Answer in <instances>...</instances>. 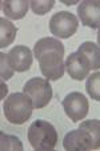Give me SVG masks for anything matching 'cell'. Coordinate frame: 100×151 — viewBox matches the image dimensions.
I'll list each match as a JSON object with an SVG mask.
<instances>
[{
  "label": "cell",
  "mask_w": 100,
  "mask_h": 151,
  "mask_svg": "<svg viewBox=\"0 0 100 151\" xmlns=\"http://www.w3.org/2000/svg\"><path fill=\"white\" fill-rule=\"evenodd\" d=\"M34 55L39 60L41 74L48 80H57L64 75V46L55 37H43L36 42Z\"/></svg>",
  "instance_id": "6da1fadb"
},
{
  "label": "cell",
  "mask_w": 100,
  "mask_h": 151,
  "mask_svg": "<svg viewBox=\"0 0 100 151\" xmlns=\"http://www.w3.org/2000/svg\"><path fill=\"white\" fill-rule=\"evenodd\" d=\"M34 110L32 99L26 94L14 92L3 103L4 116L9 123L23 124L29 119Z\"/></svg>",
  "instance_id": "7a4b0ae2"
},
{
  "label": "cell",
  "mask_w": 100,
  "mask_h": 151,
  "mask_svg": "<svg viewBox=\"0 0 100 151\" xmlns=\"http://www.w3.org/2000/svg\"><path fill=\"white\" fill-rule=\"evenodd\" d=\"M28 140L36 151H49L57 143V132L49 122L39 119L29 126Z\"/></svg>",
  "instance_id": "3957f363"
},
{
  "label": "cell",
  "mask_w": 100,
  "mask_h": 151,
  "mask_svg": "<svg viewBox=\"0 0 100 151\" xmlns=\"http://www.w3.org/2000/svg\"><path fill=\"white\" fill-rule=\"evenodd\" d=\"M23 91L32 99L34 109H43L51 102L52 87L46 78H32L24 84Z\"/></svg>",
  "instance_id": "277c9868"
},
{
  "label": "cell",
  "mask_w": 100,
  "mask_h": 151,
  "mask_svg": "<svg viewBox=\"0 0 100 151\" xmlns=\"http://www.w3.org/2000/svg\"><path fill=\"white\" fill-rule=\"evenodd\" d=\"M79 22L74 14L68 11H60L52 15L49 19V31L55 36L61 39H68L77 31Z\"/></svg>",
  "instance_id": "5b68a950"
},
{
  "label": "cell",
  "mask_w": 100,
  "mask_h": 151,
  "mask_svg": "<svg viewBox=\"0 0 100 151\" xmlns=\"http://www.w3.org/2000/svg\"><path fill=\"white\" fill-rule=\"evenodd\" d=\"M63 109L72 122H79L88 114V100L81 92H69L63 99Z\"/></svg>",
  "instance_id": "8992f818"
},
{
  "label": "cell",
  "mask_w": 100,
  "mask_h": 151,
  "mask_svg": "<svg viewBox=\"0 0 100 151\" xmlns=\"http://www.w3.org/2000/svg\"><path fill=\"white\" fill-rule=\"evenodd\" d=\"M77 15L81 24L89 28H100V1L84 0L77 7Z\"/></svg>",
  "instance_id": "52a82bcc"
},
{
  "label": "cell",
  "mask_w": 100,
  "mask_h": 151,
  "mask_svg": "<svg viewBox=\"0 0 100 151\" xmlns=\"http://www.w3.org/2000/svg\"><path fill=\"white\" fill-rule=\"evenodd\" d=\"M63 146L68 151H86L92 150V138L84 128H77L68 132L64 137Z\"/></svg>",
  "instance_id": "ba28073f"
},
{
  "label": "cell",
  "mask_w": 100,
  "mask_h": 151,
  "mask_svg": "<svg viewBox=\"0 0 100 151\" xmlns=\"http://www.w3.org/2000/svg\"><path fill=\"white\" fill-rule=\"evenodd\" d=\"M7 55L12 68L16 72L28 71L34 62V54L26 46H15Z\"/></svg>",
  "instance_id": "9c48e42d"
},
{
  "label": "cell",
  "mask_w": 100,
  "mask_h": 151,
  "mask_svg": "<svg viewBox=\"0 0 100 151\" xmlns=\"http://www.w3.org/2000/svg\"><path fill=\"white\" fill-rule=\"evenodd\" d=\"M66 70L68 75L75 80H83L89 74V63L79 52H72L66 60Z\"/></svg>",
  "instance_id": "30bf717a"
},
{
  "label": "cell",
  "mask_w": 100,
  "mask_h": 151,
  "mask_svg": "<svg viewBox=\"0 0 100 151\" xmlns=\"http://www.w3.org/2000/svg\"><path fill=\"white\" fill-rule=\"evenodd\" d=\"M29 3L26 0H4L1 1V9H3L4 15L8 16L9 19H21L26 16L27 11H28Z\"/></svg>",
  "instance_id": "8fae6325"
},
{
  "label": "cell",
  "mask_w": 100,
  "mask_h": 151,
  "mask_svg": "<svg viewBox=\"0 0 100 151\" xmlns=\"http://www.w3.org/2000/svg\"><path fill=\"white\" fill-rule=\"evenodd\" d=\"M79 54H81L89 63L91 70H99L100 68V46L94 42H84L80 44Z\"/></svg>",
  "instance_id": "7c38bea8"
},
{
  "label": "cell",
  "mask_w": 100,
  "mask_h": 151,
  "mask_svg": "<svg viewBox=\"0 0 100 151\" xmlns=\"http://www.w3.org/2000/svg\"><path fill=\"white\" fill-rule=\"evenodd\" d=\"M17 28L15 27L14 23H11L9 20L1 17L0 19V47H8L9 44H12V42L16 37Z\"/></svg>",
  "instance_id": "4fadbf2b"
},
{
  "label": "cell",
  "mask_w": 100,
  "mask_h": 151,
  "mask_svg": "<svg viewBox=\"0 0 100 151\" xmlns=\"http://www.w3.org/2000/svg\"><path fill=\"white\" fill-rule=\"evenodd\" d=\"M80 128H84L89 132L92 138V150L100 148V120L89 119L80 123Z\"/></svg>",
  "instance_id": "5bb4252c"
},
{
  "label": "cell",
  "mask_w": 100,
  "mask_h": 151,
  "mask_svg": "<svg viewBox=\"0 0 100 151\" xmlns=\"http://www.w3.org/2000/svg\"><path fill=\"white\" fill-rule=\"evenodd\" d=\"M0 148L3 151H21L23 145L17 137L1 132L0 134Z\"/></svg>",
  "instance_id": "9a60e30c"
},
{
  "label": "cell",
  "mask_w": 100,
  "mask_h": 151,
  "mask_svg": "<svg viewBox=\"0 0 100 151\" xmlns=\"http://www.w3.org/2000/svg\"><path fill=\"white\" fill-rule=\"evenodd\" d=\"M86 90L89 98L100 102V72H94L89 75L86 82Z\"/></svg>",
  "instance_id": "2e32d148"
},
{
  "label": "cell",
  "mask_w": 100,
  "mask_h": 151,
  "mask_svg": "<svg viewBox=\"0 0 100 151\" xmlns=\"http://www.w3.org/2000/svg\"><path fill=\"white\" fill-rule=\"evenodd\" d=\"M54 4H55L54 0H47V1H43V0H41V1L32 0V1H29V7H31V9L34 11V14H36V15L47 14V12L54 7Z\"/></svg>",
  "instance_id": "e0dca14e"
},
{
  "label": "cell",
  "mask_w": 100,
  "mask_h": 151,
  "mask_svg": "<svg viewBox=\"0 0 100 151\" xmlns=\"http://www.w3.org/2000/svg\"><path fill=\"white\" fill-rule=\"evenodd\" d=\"M0 63H1V80L4 82V80H8L14 75L15 70L12 68L7 54H0Z\"/></svg>",
  "instance_id": "ac0fdd59"
},
{
  "label": "cell",
  "mask_w": 100,
  "mask_h": 151,
  "mask_svg": "<svg viewBox=\"0 0 100 151\" xmlns=\"http://www.w3.org/2000/svg\"><path fill=\"white\" fill-rule=\"evenodd\" d=\"M6 94H7V86L4 84V82L1 80V98H4Z\"/></svg>",
  "instance_id": "d6986e66"
},
{
  "label": "cell",
  "mask_w": 100,
  "mask_h": 151,
  "mask_svg": "<svg viewBox=\"0 0 100 151\" xmlns=\"http://www.w3.org/2000/svg\"><path fill=\"white\" fill-rule=\"evenodd\" d=\"M61 3H63V4H67V6H74V4H76V0H72V1H67V0H61Z\"/></svg>",
  "instance_id": "ffe728a7"
},
{
  "label": "cell",
  "mask_w": 100,
  "mask_h": 151,
  "mask_svg": "<svg viewBox=\"0 0 100 151\" xmlns=\"http://www.w3.org/2000/svg\"><path fill=\"white\" fill-rule=\"evenodd\" d=\"M97 44H100V28L97 31Z\"/></svg>",
  "instance_id": "44dd1931"
}]
</instances>
